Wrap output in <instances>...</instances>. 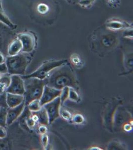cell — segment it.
Masks as SVG:
<instances>
[{
	"label": "cell",
	"mask_w": 133,
	"mask_h": 150,
	"mask_svg": "<svg viewBox=\"0 0 133 150\" xmlns=\"http://www.w3.org/2000/svg\"><path fill=\"white\" fill-rule=\"evenodd\" d=\"M45 80L46 85L58 90H62L65 87L76 91L79 89L74 71L67 62L52 70Z\"/></svg>",
	"instance_id": "obj_1"
},
{
	"label": "cell",
	"mask_w": 133,
	"mask_h": 150,
	"mask_svg": "<svg viewBox=\"0 0 133 150\" xmlns=\"http://www.w3.org/2000/svg\"><path fill=\"white\" fill-rule=\"evenodd\" d=\"M25 85V93L23 94L25 105L35 100H40L43 92L44 87L46 85L45 80L35 77L23 79Z\"/></svg>",
	"instance_id": "obj_2"
},
{
	"label": "cell",
	"mask_w": 133,
	"mask_h": 150,
	"mask_svg": "<svg viewBox=\"0 0 133 150\" xmlns=\"http://www.w3.org/2000/svg\"><path fill=\"white\" fill-rule=\"evenodd\" d=\"M32 59L29 55L23 53L6 58V64L8 74L10 75H25L27 67L30 64Z\"/></svg>",
	"instance_id": "obj_3"
},
{
	"label": "cell",
	"mask_w": 133,
	"mask_h": 150,
	"mask_svg": "<svg viewBox=\"0 0 133 150\" xmlns=\"http://www.w3.org/2000/svg\"><path fill=\"white\" fill-rule=\"evenodd\" d=\"M67 62V60H55L47 62L42 64L33 73L27 75L22 76L23 79L35 77L41 80H45L52 70Z\"/></svg>",
	"instance_id": "obj_4"
},
{
	"label": "cell",
	"mask_w": 133,
	"mask_h": 150,
	"mask_svg": "<svg viewBox=\"0 0 133 150\" xmlns=\"http://www.w3.org/2000/svg\"><path fill=\"white\" fill-rule=\"evenodd\" d=\"M60 103V97L59 96L42 106L47 111L50 124H51L54 120L59 117Z\"/></svg>",
	"instance_id": "obj_5"
},
{
	"label": "cell",
	"mask_w": 133,
	"mask_h": 150,
	"mask_svg": "<svg viewBox=\"0 0 133 150\" xmlns=\"http://www.w3.org/2000/svg\"><path fill=\"white\" fill-rule=\"evenodd\" d=\"M18 38L22 42V52L28 53L33 52L36 45L35 38L31 33H23L18 35Z\"/></svg>",
	"instance_id": "obj_6"
},
{
	"label": "cell",
	"mask_w": 133,
	"mask_h": 150,
	"mask_svg": "<svg viewBox=\"0 0 133 150\" xmlns=\"http://www.w3.org/2000/svg\"><path fill=\"white\" fill-rule=\"evenodd\" d=\"M6 93L23 95L25 93L24 81L20 75L11 76L10 84L6 90Z\"/></svg>",
	"instance_id": "obj_7"
},
{
	"label": "cell",
	"mask_w": 133,
	"mask_h": 150,
	"mask_svg": "<svg viewBox=\"0 0 133 150\" xmlns=\"http://www.w3.org/2000/svg\"><path fill=\"white\" fill-rule=\"evenodd\" d=\"M62 90H58L45 85L44 87L42 97L40 99V105L42 106L48 102L52 101L54 99L59 96Z\"/></svg>",
	"instance_id": "obj_8"
},
{
	"label": "cell",
	"mask_w": 133,
	"mask_h": 150,
	"mask_svg": "<svg viewBox=\"0 0 133 150\" xmlns=\"http://www.w3.org/2000/svg\"><path fill=\"white\" fill-rule=\"evenodd\" d=\"M25 103L23 101L20 105L13 108L7 109V126H10L18 118L25 107Z\"/></svg>",
	"instance_id": "obj_9"
},
{
	"label": "cell",
	"mask_w": 133,
	"mask_h": 150,
	"mask_svg": "<svg viewBox=\"0 0 133 150\" xmlns=\"http://www.w3.org/2000/svg\"><path fill=\"white\" fill-rule=\"evenodd\" d=\"M24 101L23 95L6 93V103L8 108L16 107Z\"/></svg>",
	"instance_id": "obj_10"
},
{
	"label": "cell",
	"mask_w": 133,
	"mask_h": 150,
	"mask_svg": "<svg viewBox=\"0 0 133 150\" xmlns=\"http://www.w3.org/2000/svg\"><path fill=\"white\" fill-rule=\"evenodd\" d=\"M32 113V118L35 122H38L41 125L45 126H47L49 124L47 114L43 106H42L40 110Z\"/></svg>",
	"instance_id": "obj_11"
},
{
	"label": "cell",
	"mask_w": 133,
	"mask_h": 150,
	"mask_svg": "<svg viewBox=\"0 0 133 150\" xmlns=\"http://www.w3.org/2000/svg\"><path fill=\"white\" fill-rule=\"evenodd\" d=\"M23 45L18 38L15 39L11 43L8 48V54L10 56L17 55L22 52Z\"/></svg>",
	"instance_id": "obj_12"
},
{
	"label": "cell",
	"mask_w": 133,
	"mask_h": 150,
	"mask_svg": "<svg viewBox=\"0 0 133 150\" xmlns=\"http://www.w3.org/2000/svg\"><path fill=\"white\" fill-rule=\"evenodd\" d=\"M11 83V76H2L0 79V94L6 93V90Z\"/></svg>",
	"instance_id": "obj_13"
},
{
	"label": "cell",
	"mask_w": 133,
	"mask_h": 150,
	"mask_svg": "<svg viewBox=\"0 0 133 150\" xmlns=\"http://www.w3.org/2000/svg\"><path fill=\"white\" fill-rule=\"evenodd\" d=\"M0 22L5 24L6 25H7L8 27L13 30L16 29L17 28V25H14L10 20V19L8 18V17L7 16L5 13L4 12L2 9H1V8H0Z\"/></svg>",
	"instance_id": "obj_14"
},
{
	"label": "cell",
	"mask_w": 133,
	"mask_h": 150,
	"mask_svg": "<svg viewBox=\"0 0 133 150\" xmlns=\"http://www.w3.org/2000/svg\"><path fill=\"white\" fill-rule=\"evenodd\" d=\"M127 24L124 23L120 22L119 21H111L107 23V27L110 29L118 30L125 27H128Z\"/></svg>",
	"instance_id": "obj_15"
},
{
	"label": "cell",
	"mask_w": 133,
	"mask_h": 150,
	"mask_svg": "<svg viewBox=\"0 0 133 150\" xmlns=\"http://www.w3.org/2000/svg\"><path fill=\"white\" fill-rule=\"evenodd\" d=\"M8 108L6 107H0V126L5 127V128L7 126V109Z\"/></svg>",
	"instance_id": "obj_16"
},
{
	"label": "cell",
	"mask_w": 133,
	"mask_h": 150,
	"mask_svg": "<svg viewBox=\"0 0 133 150\" xmlns=\"http://www.w3.org/2000/svg\"><path fill=\"white\" fill-rule=\"evenodd\" d=\"M29 110L31 112H36L40 110L42 108L40 100H35L32 101L28 105Z\"/></svg>",
	"instance_id": "obj_17"
},
{
	"label": "cell",
	"mask_w": 133,
	"mask_h": 150,
	"mask_svg": "<svg viewBox=\"0 0 133 150\" xmlns=\"http://www.w3.org/2000/svg\"><path fill=\"white\" fill-rule=\"evenodd\" d=\"M68 98L70 100L75 102H77L78 100H79V95L77 92L76 90L71 87H69Z\"/></svg>",
	"instance_id": "obj_18"
},
{
	"label": "cell",
	"mask_w": 133,
	"mask_h": 150,
	"mask_svg": "<svg viewBox=\"0 0 133 150\" xmlns=\"http://www.w3.org/2000/svg\"><path fill=\"white\" fill-rule=\"evenodd\" d=\"M68 91H69V87H65L62 89V92H61L60 96H59L60 102H61L60 105H62L63 103L65 102V100H66L67 98H68Z\"/></svg>",
	"instance_id": "obj_19"
},
{
	"label": "cell",
	"mask_w": 133,
	"mask_h": 150,
	"mask_svg": "<svg viewBox=\"0 0 133 150\" xmlns=\"http://www.w3.org/2000/svg\"><path fill=\"white\" fill-rule=\"evenodd\" d=\"M59 114L65 120H69L71 117L70 113L63 109H60V110L59 109Z\"/></svg>",
	"instance_id": "obj_20"
},
{
	"label": "cell",
	"mask_w": 133,
	"mask_h": 150,
	"mask_svg": "<svg viewBox=\"0 0 133 150\" xmlns=\"http://www.w3.org/2000/svg\"><path fill=\"white\" fill-rule=\"evenodd\" d=\"M72 120V121L75 123L81 124L84 121V119L81 115L76 114L73 116Z\"/></svg>",
	"instance_id": "obj_21"
},
{
	"label": "cell",
	"mask_w": 133,
	"mask_h": 150,
	"mask_svg": "<svg viewBox=\"0 0 133 150\" xmlns=\"http://www.w3.org/2000/svg\"><path fill=\"white\" fill-rule=\"evenodd\" d=\"M38 12L41 13H45L48 11V7L44 4H40L37 7Z\"/></svg>",
	"instance_id": "obj_22"
},
{
	"label": "cell",
	"mask_w": 133,
	"mask_h": 150,
	"mask_svg": "<svg viewBox=\"0 0 133 150\" xmlns=\"http://www.w3.org/2000/svg\"><path fill=\"white\" fill-rule=\"evenodd\" d=\"M0 106L8 108L6 103V93L3 95L0 94Z\"/></svg>",
	"instance_id": "obj_23"
},
{
	"label": "cell",
	"mask_w": 133,
	"mask_h": 150,
	"mask_svg": "<svg viewBox=\"0 0 133 150\" xmlns=\"http://www.w3.org/2000/svg\"><path fill=\"white\" fill-rule=\"evenodd\" d=\"M27 124L28 127L30 128H33L35 125V122L33 120L32 117H29L27 119Z\"/></svg>",
	"instance_id": "obj_24"
},
{
	"label": "cell",
	"mask_w": 133,
	"mask_h": 150,
	"mask_svg": "<svg viewBox=\"0 0 133 150\" xmlns=\"http://www.w3.org/2000/svg\"><path fill=\"white\" fill-rule=\"evenodd\" d=\"M7 131L6 130L5 127H2L0 126V139L5 138L7 137Z\"/></svg>",
	"instance_id": "obj_25"
},
{
	"label": "cell",
	"mask_w": 133,
	"mask_h": 150,
	"mask_svg": "<svg viewBox=\"0 0 133 150\" xmlns=\"http://www.w3.org/2000/svg\"><path fill=\"white\" fill-rule=\"evenodd\" d=\"M0 74H8V69H7V65L6 63L0 64Z\"/></svg>",
	"instance_id": "obj_26"
},
{
	"label": "cell",
	"mask_w": 133,
	"mask_h": 150,
	"mask_svg": "<svg viewBox=\"0 0 133 150\" xmlns=\"http://www.w3.org/2000/svg\"><path fill=\"white\" fill-rule=\"evenodd\" d=\"M42 142L43 147H46L47 145V143H48V137L47 136V135L43 134V135L42 136Z\"/></svg>",
	"instance_id": "obj_27"
},
{
	"label": "cell",
	"mask_w": 133,
	"mask_h": 150,
	"mask_svg": "<svg viewBox=\"0 0 133 150\" xmlns=\"http://www.w3.org/2000/svg\"><path fill=\"white\" fill-rule=\"evenodd\" d=\"M93 0H82L80 2V5L87 6L89 5L93 2Z\"/></svg>",
	"instance_id": "obj_28"
},
{
	"label": "cell",
	"mask_w": 133,
	"mask_h": 150,
	"mask_svg": "<svg viewBox=\"0 0 133 150\" xmlns=\"http://www.w3.org/2000/svg\"><path fill=\"white\" fill-rule=\"evenodd\" d=\"M38 131L39 132L42 134H45L47 132V128L45 126V125H42L38 128Z\"/></svg>",
	"instance_id": "obj_29"
},
{
	"label": "cell",
	"mask_w": 133,
	"mask_h": 150,
	"mask_svg": "<svg viewBox=\"0 0 133 150\" xmlns=\"http://www.w3.org/2000/svg\"><path fill=\"white\" fill-rule=\"evenodd\" d=\"M6 58L3 54L0 52V64H3L5 63Z\"/></svg>",
	"instance_id": "obj_30"
},
{
	"label": "cell",
	"mask_w": 133,
	"mask_h": 150,
	"mask_svg": "<svg viewBox=\"0 0 133 150\" xmlns=\"http://www.w3.org/2000/svg\"><path fill=\"white\" fill-rule=\"evenodd\" d=\"M0 8L3 10V8H2V0H0Z\"/></svg>",
	"instance_id": "obj_31"
},
{
	"label": "cell",
	"mask_w": 133,
	"mask_h": 150,
	"mask_svg": "<svg viewBox=\"0 0 133 150\" xmlns=\"http://www.w3.org/2000/svg\"><path fill=\"white\" fill-rule=\"evenodd\" d=\"M1 76H2V75H1V74H0V79H1Z\"/></svg>",
	"instance_id": "obj_32"
},
{
	"label": "cell",
	"mask_w": 133,
	"mask_h": 150,
	"mask_svg": "<svg viewBox=\"0 0 133 150\" xmlns=\"http://www.w3.org/2000/svg\"><path fill=\"white\" fill-rule=\"evenodd\" d=\"M0 107H1V106H0Z\"/></svg>",
	"instance_id": "obj_33"
}]
</instances>
